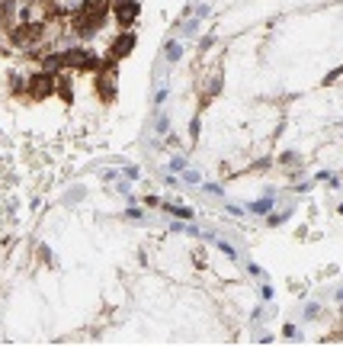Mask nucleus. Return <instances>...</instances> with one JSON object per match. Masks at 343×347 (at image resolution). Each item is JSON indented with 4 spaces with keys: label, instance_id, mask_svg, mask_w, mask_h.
<instances>
[{
    "label": "nucleus",
    "instance_id": "f257e3e1",
    "mask_svg": "<svg viewBox=\"0 0 343 347\" xmlns=\"http://www.w3.org/2000/svg\"><path fill=\"white\" fill-rule=\"evenodd\" d=\"M115 16H119L122 23H132V20L138 16V3H135V0H125V3H119V7H115Z\"/></svg>",
    "mask_w": 343,
    "mask_h": 347
},
{
    "label": "nucleus",
    "instance_id": "f03ea898",
    "mask_svg": "<svg viewBox=\"0 0 343 347\" xmlns=\"http://www.w3.org/2000/svg\"><path fill=\"white\" fill-rule=\"evenodd\" d=\"M132 42H135V39H132V36L119 39V42H115V45H113V58H122V55H125V52H129V48H132Z\"/></svg>",
    "mask_w": 343,
    "mask_h": 347
},
{
    "label": "nucleus",
    "instance_id": "7ed1b4c3",
    "mask_svg": "<svg viewBox=\"0 0 343 347\" xmlns=\"http://www.w3.org/2000/svg\"><path fill=\"white\" fill-rule=\"evenodd\" d=\"M269 206H273V200H260V203H253V206H250V212H253V216H263Z\"/></svg>",
    "mask_w": 343,
    "mask_h": 347
},
{
    "label": "nucleus",
    "instance_id": "20e7f679",
    "mask_svg": "<svg viewBox=\"0 0 343 347\" xmlns=\"http://www.w3.org/2000/svg\"><path fill=\"white\" fill-rule=\"evenodd\" d=\"M170 212L180 219H192V209H186V206H170Z\"/></svg>",
    "mask_w": 343,
    "mask_h": 347
},
{
    "label": "nucleus",
    "instance_id": "39448f33",
    "mask_svg": "<svg viewBox=\"0 0 343 347\" xmlns=\"http://www.w3.org/2000/svg\"><path fill=\"white\" fill-rule=\"evenodd\" d=\"M176 58H180V45L170 42V45H167V61H176Z\"/></svg>",
    "mask_w": 343,
    "mask_h": 347
},
{
    "label": "nucleus",
    "instance_id": "423d86ee",
    "mask_svg": "<svg viewBox=\"0 0 343 347\" xmlns=\"http://www.w3.org/2000/svg\"><path fill=\"white\" fill-rule=\"evenodd\" d=\"M170 167H173V170H183L186 161H183V158H173V161H170Z\"/></svg>",
    "mask_w": 343,
    "mask_h": 347
}]
</instances>
